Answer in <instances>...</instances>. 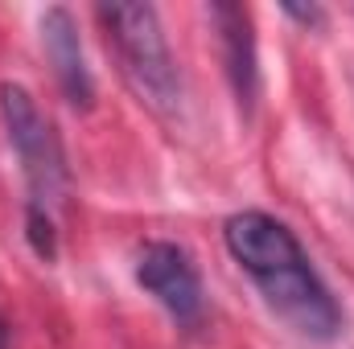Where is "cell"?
Instances as JSON below:
<instances>
[{"mask_svg":"<svg viewBox=\"0 0 354 349\" xmlns=\"http://www.w3.org/2000/svg\"><path fill=\"white\" fill-rule=\"evenodd\" d=\"M0 349H8V329H4V321H0Z\"/></svg>","mask_w":354,"mask_h":349,"instance_id":"cell-9","label":"cell"},{"mask_svg":"<svg viewBox=\"0 0 354 349\" xmlns=\"http://www.w3.org/2000/svg\"><path fill=\"white\" fill-rule=\"evenodd\" d=\"M136 283L174 317L177 325H198L202 317V275L177 243H145L136 255Z\"/></svg>","mask_w":354,"mask_h":349,"instance_id":"cell-4","label":"cell"},{"mask_svg":"<svg viewBox=\"0 0 354 349\" xmlns=\"http://www.w3.org/2000/svg\"><path fill=\"white\" fill-rule=\"evenodd\" d=\"M284 12H288V17H297V21H305V25H317V21H322V8H317V4H309V8H297V4H288Z\"/></svg>","mask_w":354,"mask_h":349,"instance_id":"cell-8","label":"cell"},{"mask_svg":"<svg viewBox=\"0 0 354 349\" xmlns=\"http://www.w3.org/2000/svg\"><path fill=\"white\" fill-rule=\"evenodd\" d=\"M210 21L218 29L223 66H227V83L235 90V103L243 115H252L260 99V54H256L252 12L243 4H210Z\"/></svg>","mask_w":354,"mask_h":349,"instance_id":"cell-5","label":"cell"},{"mask_svg":"<svg viewBox=\"0 0 354 349\" xmlns=\"http://www.w3.org/2000/svg\"><path fill=\"white\" fill-rule=\"evenodd\" d=\"M37 29H41V50H46V58L54 66V79H58V87L66 94V103L79 107V111H87L91 103H95V79H91V70H87L79 25H75L71 8H62V4L46 8Z\"/></svg>","mask_w":354,"mask_h":349,"instance_id":"cell-6","label":"cell"},{"mask_svg":"<svg viewBox=\"0 0 354 349\" xmlns=\"http://www.w3.org/2000/svg\"><path fill=\"white\" fill-rule=\"evenodd\" d=\"M0 123L21 161V173L29 185V206L54 214L66 197V152H62L54 123L41 115L37 99L21 83H0Z\"/></svg>","mask_w":354,"mask_h":349,"instance_id":"cell-3","label":"cell"},{"mask_svg":"<svg viewBox=\"0 0 354 349\" xmlns=\"http://www.w3.org/2000/svg\"><path fill=\"white\" fill-rule=\"evenodd\" d=\"M25 235H29V247H33V251H37L46 263L58 255V230H54V214H46V210L29 206V210H25Z\"/></svg>","mask_w":354,"mask_h":349,"instance_id":"cell-7","label":"cell"},{"mask_svg":"<svg viewBox=\"0 0 354 349\" xmlns=\"http://www.w3.org/2000/svg\"><path fill=\"white\" fill-rule=\"evenodd\" d=\"M95 17L107 33V46L120 62V74L136 90V99L153 115L177 119L181 115V74H177L174 50L165 41L157 8L128 0V4H99Z\"/></svg>","mask_w":354,"mask_h":349,"instance_id":"cell-2","label":"cell"},{"mask_svg":"<svg viewBox=\"0 0 354 349\" xmlns=\"http://www.w3.org/2000/svg\"><path fill=\"white\" fill-rule=\"evenodd\" d=\"M223 243L231 259L256 279L264 304L284 325H292L301 337H313V341H330L338 333L342 325L338 300L330 296L326 279L317 275L305 247L280 218L264 210H239L227 218Z\"/></svg>","mask_w":354,"mask_h":349,"instance_id":"cell-1","label":"cell"}]
</instances>
